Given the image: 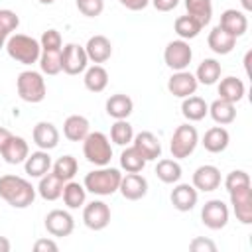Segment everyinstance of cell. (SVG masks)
<instances>
[{
	"instance_id": "cell-42",
	"label": "cell",
	"mask_w": 252,
	"mask_h": 252,
	"mask_svg": "<svg viewBox=\"0 0 252 252\" xmlns=\"http://www.w3.org/2000/svg\"><path fill=\"white\" fill-rule=\"evenodd\" d=\"M77 10L87 18H96L104 10V0H75Z\"/></svg>"
},
{
	"instance_id": "cell-51",
	"label": "cell",
	"mask_w": 252,
	"mask_h": 252,
	"mask_svg": "<svg viewBox=\"0 0 252 252\" xmlns=\"http://www.w3.org/2000/svg\"><path fill=\"white\" fill-rule=\"evenodd\" d=\"M240 2H242V6H244V10H246V12H250V10H252V0H240Z\"/></svg>"
},
{
	"instance_id": "cell-6",
	"label": "cell",
	"mask_w": 252,
	"mask_h": 252,
	"mask_svg": "<svg viewBox=\"0 0 252 252\" xmlns=\"http://www.w3.org/2000/svg\"><path fill=\"white\" fill-rule=\"evenodd\" d=\"M197 144H199L197 128L191 126V124H181V126L175 128V132L171 136L169 150H171V156L175 159H183V158H189L195 152Z\"/></svg>"
},
{
	"instance_id": "cell-20",
	"label": "cell",
	"mask_w": 252,
	"mask_h": 252,
	"mask_svg": "<svg viewBox=\"0 0 252 252\" xmlns=\"http://www.w3.org/2000/svg\"><path fill=\"white\" fill-rule=\"evenodd\" d=\"M85 51H87L89 61L104 63L112 55V43H110V39L106 35H93V37H89V41L85 45Z\"/></svg>"
},
{
	"instance_id": "cell-43",
	"label": "cell",
	"mask_w": 252,
	"mask_h": 252,
	"mask_svg": "<svg viewBox=\"0 0 252 252\" xmlns=\"http://www.w3.org/2000/svg\"><path fill=\"white\" fill-rule=\"evenodd\" d=\"M242 185H250V175L244 171V169H234L226 175L224 179V187L226 191H232V189H238Z\"/></svg>"
},
{
	"instance_id": "cell-25",
	"label": "cell",
	"mask_w": 252,
	"mask_h": 252,
	"mask_svg": "<svg viewBox=\"0 0 252 252\" xmlns=\"http://www.w3.org/2000/svg\"><path fill=\"white\" fill-rule=\"evenodd\" d=\"M63 185H65V181L61 177H57L53 171L51 173L47 171L45 175L39 177V185H37L35 191L45 201H57L61 197V193H63Z\"/></svg>"
},
{
	"instance_id": "cell-52",
	"label": "cell",
	"mask_w": 252,
	"mask_h": 252,
	"mask_svg": "<svg viewBox=\"0 0 252 252\" xmlns=\"http://www.w3.org/2000/svg\"><path fill=\"white\" fill-rule=\"evenodd\" d=\"M37 2H39V4H45V6H47V4H53L55 0H37Z\"/></svg>"
},
{
	"instance_id": "cell-2",
	"label": "cell",
	"mask_w": 252,
	"mask_h": 252,
	"mask_svg": "<svg viewBox=\"0 0 252 252\" xmlns=\"http://www.w3.org/2000/svg\"><path fill=\"white\" fill-rule=\"evenodd\" d=\"M6 51L8 55L22 63V65H32L35 61H39V55H41V45L37 39H33L32 35H26V33H14L6 39Z\"/></svg>"
},
{
	"instance_id": "cell-29",
	"label": "cell",
	"mask_w": 252,
	"mask_h": 252,
	"mask_svg": "<svg viewBox=\"0 0 252 252\" xmlns=\"http://www.w3.org/2000/svg\"><path fill=\"white\" fill-rule=\"evenodd\" d=\"M209 114H211V118H213L217 124L224 126V124L234 122V118H236V108H234V102H228V100H224V98H217V100H213V102L209 104Z\"/></svg>"
},
{
	"instance_id": "cell-12",
	"label": "cell",
	"mask_w": 252,
	"mask_h": 252,
	"mask_svg": "<svg viewBox=\"0 0 252 252\" xmlns=\"http://www.w3.org/2000/svg\"><path fill=\"white\" fill-rule=\"evenodd\" d=\"M75 228V220L71 217V213L63 211V209H53L45 215V230L51 234V236H57V238H63V236H69Z\"/></svg>"
},
{
	"instance_id": "cell-47",
	"label": "cell",
	"mask_w": 252,
	"mask_h": 252,
	"mask_svg": "<svg viewBox=\"0 0 252 252\" xmlns=\"http://www.w3.org/2000/svg\"><path fill=\"white\" fill-rule=\"evenodd\" d=\"M150 2L154 4L158 12H171L179 4V0H150Z\"/></svg>"
},
{
	"instance_id": "cell-40",
	"label": "cell",
	"mask_w": 252,
	"mask_h": 252,
	"mask_svg": "<svg viewBox=\"0 0 252 252\" xmlns=\"http://www.w3.org/2000/svg\"><path fill=\"white\" fill-rule=\"evenodd\" d=\"M134 138V130H132V124L124 118V120H116L110 128V140L118 146H128Z\"/></svg>"
},
{
	"instance_id": "cell-36",
	"label": "cell",
	"mask_w": 252,
	"mask_h": 252,
	"mask_svg": "<svg viewBox=\"0 0 252 252\" xmlns=\"http://www.w3.org/2000/svg\"><path fill=\"white\" fill-rule=\"evenodd\" d=\"M120 167L126 173H140L146 167V159H144V156L134 146H128L120 154Z\"/></svg>"
},
{
	"instance_id": "cell-3",
	"label": "cell",
	"mask_w": 252,
	"mask_h": 252,
	"mask_svg": "<svg viewBox=\"0 0 252 252\" xmlns=\"http://www.w3.org/2000/svg\"><path fill=\"white\" fill-rule=\"evenodd\" d=\"M120 179H122V173H120L116 167H106V165H102L100 169H94V171L87 173L83 185H85V189L91 191L93 195L106 197V195H112V193L118 191Z\"/></svg>"
},
{
	"instance_id": "cell-46",
	"label": "cell",
	"mask_w": 252,
	"mask_h": 252,
	"mask_svg": "<svg viewBox=\"0 0 252 252\" xmlns=\"http://www.w3.org/2000/svg\"><path fill=\"white\" fill-rule=\"evenodd\" d=\"M33 250H35V252H57L59 246H57V242L51 240V238H39V240H35Z\"/></svg>"
},
{
	"instance_id": "cell-41",
	"label": "cell",
	"mask_w": 252,
	"mask_h": 252,
	"mask_svg": "<svg viewBox=\"0 0 252 252\" xmlns=\"http://www.w3.org/2000/svg\"><path fill=\"white\" fill-rule=\"evenodd\" d=\"M77 169H79V163H77V159H75L73 156H61V158L53 163V173H55L57 177H61L63 181H71V179L75 177Z\"/></svg>"
},
{
	"instance_id": "cell-5",
	"label": "cell",
	"mask_w": 252,
	"mask_h": 252,
	"mask_svg": "<svg viewBox=\"0 0 252 252\" xmlns=\"http://www.w3.org/2000/svg\"><path fill=\"white\" fill-rule=\"evenodd\" d=\"M83 154H85L87 161H91L98 167L108 165L110 159H112L110 140L102 132H89L87 138L83 140Z\"/></svg>"
},
{
	"instance_id": "cell-1",
	"label": "cell",
	"mask_w": 252,
	"mask_h": 252,
	"mask_svg": "<svg viewBox=\"0 0 252 252\" xmlns=\"http://www.w3.org/2000/svg\"><path fill=\"white\" fill-rule=\"evenodd\" d=\"M0 197L14 209H26L35 201V187L18 175H2L0 177Z\"/></svg>"
},
{
	"instance_id": "cell-32",
	"label": "cell",
	"mask_w": 252,
	"mask_h": 252,
	"mask_svg": "<svg viewBox=\"0 0 252 252\" xmlns=\"http://www.w3.org/2000/svg\"><path fill=\"white\" fill-rule=\"evenodd\" d=\"M187 16L197 20L201 28H205L213 18V2L211 0H185Z\"/></svg>"
},
{
	"instance_id": "cell-23",
	"label": "cell",
	"mask_w": 252,
	"mask_h": 252,
	"mask_svg": "<svg viewBox=\"0 0 252 252\" xmlns=\"http://www.w3.org/2000/svg\"><path fill=\"white\" fill-rule=\"evenodd\" d=\"M228 142H230L228 130L222 128V126H213V128H209V130L205 132L201 144L205 146L207 152H211V154H220V152H224V150L228 148Z\"/></svg>"
},
{
	"instance_id": "cell-37",
	"label": "cell",
	"mask_w": 252,
	"mask_h": 252,
	"mask_svg": "<svg viewBox=\"0 0 252 252\" xmlns=\"http://www.w3.org/2000/svg\"><path fill=\"white\" fill-rule=\"evenodd\" d=\"M173 30H175V33L179 35V39H185V41H187V39L197 37L203 28H201V24H199L197 20H193L191 16H179V18L175 20V24H173Z\"/></svg>"
},
{
	"instance_id": "cell-19",
	"label": "cell",
	"mask_w": 252,
	"mask_h": 252,
	"mask_svg": "<svg viewBox=\"0 0 252 252\" xmlns=\"http://www.w3.org/2000/svg\"><path fill=\"white\" fill-rule=\"evenodd\" d=\"M219 26L222 28V30H226L230 35H234V37H240V35H244L246 33V30H248V18H246V14L244 12H240V10H224L222 14H220V22H219Z\"/></svg>"
},
{
	"instance_id": "cell-39",
	"label": "cell",
	"mask_w": 252,
	"mask_h": 252,
	"mask_svg": "<svg viewBox=\"0 0 252 252\" xmlns=\"http://www.w3.org/2000/svg\"><path fill=\"white\" fill-rule=\"evenodd\" d=\"M20 26V18L12 10H0V49L6 45V39Z\"/></svg>"
},
{
	"instance_id": "cell-49",
	"label": "cell",
	"mask_w": 252,
	"mask_h": 252,
	"mask_svg": "<svg viewBox=\"0 0 252 252\" xmlns=\"http://www.w3.org/2000/svg\"><path fill=\"white\" fill-rule=\"evenodd\" d=\"M12 136H14V134H12L8 128H2V126H0V152L4 150V146L8 144V140H10Z\"/></svg>"
},
{
	"instance_id": "cell-45",
	"label": "cell",
	"mask_w": 252,
	"mask_h": 252,
	"mask_svg": "<svg viewBox=\"0 0 252 252\" xmlns=\"http://www.w3.org/2000/svg\"><path fill=\"white\" fill-rule=\"evenodd\" d=\"M189 250H193V252H215L217 250V244L213 240L205 238V236H197V238L191 240Z\"/></svg>"
},
{
	"instance_id": "cell-10",
	"label": "cell",
	"mask_w": 252,
	"mask_h": 252,
	"mask_svg": "<svg viewBox=\"0 0 252 252\" xmlns=\"http://www.w3.org/2000/svg\"><path fill=\"white\" fill-rule=\"evenodd\" d=\"M201 220L211 230H220L228 222V207L220 199H211L201 209Z\"/></svg>"
},
{
	"instance_id": "cell-50",
	"label": "cell",
	"mask_w": 252,
	"mask_h": 252,
	"mask_svg": "<svg viewBox=\"0 0 252 252\" xmlns=\"http://www.w3.org/2000/svg\"><path fill=\"white\" fill-rule=\"evenodd\" d=\"M0 252H10V240L6 236H0Z\"/></svg>"
},
{
	"instance_id": "cell-7",
	"label": "cell",
	"mask_w": 252,
	"mask_h": 252,
	"mask_svg": "<svg viewBox=\"0 0 252 252\" xmlns=\"http://www.w3.org/2000/svg\"><path fill=\"white\" fill-rule=\"evenodd\" d=\"M193 59V49L189 47V43L185 39H173L165 45V51H163V61L169 69L173 71H183L189 67Z\"/></svg>"
},
{
	"instance_id": "cell-15",
	"label": "cell",
	"mask_w": 252,
	"mask_h": 252,
	"mask_svg": "<svg viewBox=\"0 0 252 252\" xmlns=\"http://www.w3.org/2000/svg\"><path fill=\"white\" fill-rule=\"evenodd\" d=\"M32 138H33V144L39 150H47L49 152V150L57 148V144H59V130L55 128V124L41 120V122H37L33 126Z\"/></svg>"
},
{
	"instance_id": "cell-11",
	"label": "cell",
	"mask_w": 252,
	"mask_h": 252,
	"mask_svg": "<svg viewBox=\"0 0 252 252\" xmlns=\"http://www.w3.org/2000/svg\"><path fill=\"white\" fill-rule=\"evenodd\" d=\"M83 222L91 230H102L110 222V207L104 201H91L83 209Z\"/></svg>"
},
{
	"instance_id": "cell-13",
	"label": "cell",
	"mask_w": 252,
	"mask_h": 252,
	"mask_svg": "<svg viewBox=\"0 0 252 252\" xmlns=\"http://www.w3.org/2000/svg\"><path fill=\"white\" fill-rule=\"evenodd\" d=\"M197 85H199V83H197L195 75L183 69V71H175V73L169 77V81H167V91H169L173 96H177V98H185V96L195 94Z\"/></svg>"
},
{
	"instance_id": "cell-34",
	"label": "cell",
	"mask_w": 252,
	"mask_h": 252,
	"mask_svg": "<svg viewBox=\"0 0 252 252\" xmlns=\"http://www.w3.org/2000/svg\"><path fill=\"white\" fill-rule=\"evenodd\" d=\"M219 98H224L228 102H238L242 96H244V83L236 77H224L220 83H219Z\"/></svg>"
},
{
	"instance_id": "cell-27",
	"label": "cell",
	"mask_w": 252,
	"mask_h": 252,
	"mask_svg": "<svg viewBox=\"0 0 252 252\" xmlns=\"http://www.w3.org/2000/svg\"><path fill=\"white\" fill-rule=\"evenodd\" d=\"M63 134L71 142H83L89 134V120L81 114H71L63 122Z\"/></svg>"
},
{
	"instance_id": "cell-9",
	"label": "cell",
	"mask_w": 252,
	"mask_h": 252,
	"mask_svg": "<svg viewBox=\"0 0 252 252\" xmlns=\"http://www.w3.org/2000/svg\"><path fill=\"white\" fill-rule=\"evenodd\" d=\"M230 205L236 215V220L242 224H252V185H242L238 189L228 191Z\"/></svg>"
},
{
	"instance_id": "cell-38",
	"label": "cell",
	"mask_w": 252,
	"mask_h": 252,
	"mask_svg": "<svg viewBox=\"0 0 252 252\" xmlns=\"http://www.w3.org/2000/svg\"><path fill=\"white\" fill-rule=\"evenodd\" d=\"M61 49H41V55H39L41 73H45V75L61 73Z\"/></svg>"
},
{
	"instance_id": "cell-14",
	"label": "cell",
	"mask_w": 252,
	"mask_h": 252,
	"mask_svg": "<svg viewBox=\"0 0 252 252\" xmlns=\"http://www.w3.org/2000/svg\"><path fill=\"white\" fill-rule=\"evenodd\" d=\"M118 191L122 193L124 199L138 201V199L146 197V193H148V179L144 175H140V173H126L120 179Z\"/></svg>"
},
{
	"instance_id": "cell-8",
	"label": "cell",
	"mask_w": 252,
	"mask_h": 252,
	"mask_svg": "<svg viewBox=\"0 0 252 252\" xmlns=\"http://www.w3.org/2000/svg\"><path fill=\"white\" fill-rule=\"evenodd\" d=\"M89 57L83 45L79 43H67L61 49V71L67 75H79L87 69Z\"/></svg>"
},
{
	"instance_id": "cell-21",
	"label": "cell",
	"mask_w": 252,
	"mask_h": 252,
	"mask_svg": "<svg viewBox=\"0 0 252 252\" xmlns=\"http://www.w3.org/2000/svg\"><path fill=\"white\" fill-rule=\"evenodd\" d=\"M0 156L4 158L6 163L16 165V163H24L26 158L30 156V146L22 136H12L8 140V144L4 146V150L0 152Z\"/></svg>"
},
{
	"instance_id": "cell-33",
	"label": "cell",
	"mask_w": 252,
	"mask_h": 252,
	"mask_svg": "<svg viewBox=\"0 0 252 252\" xmlns=\"http://www.w3.org/2000/svg\"><path fill=\"white\" fill-rule=\"evenodd\" d=\"M195 79L197 83L201 85H215L219 79H220V63L213 57L209 59H203L197 67V73H195Z\"/></svg>"
},
{
	"instance_id": "cell-35",
	"label": "cell",
	"mask_w": 252,
	"mask_h": 252,
	"mask_svg": "<svg viewBox=\"0 0 252 252\" xmlns=\"http://www.w3.org/2000/svg\"><path fill=\"white\" fill-rule=\"evenodd\" d=\"M156 175L159 181L171 185V183H177L181 179V165L179 161L173 158V159H159L158 165H156Z\"/></svg>"
},
{
	"instance_id": "cell-17",
	"label": "cell",
	"mask_w": 252,
	"mask_h": 252,
	"mask_svg": "<svg viewBox=\"0 0 252 252\" xmlns=\"http://www.w3.org/2000/svg\"><path fill=\"white\" fill-rule=\"evenodd\" d=\"M220 185V171L217 165H199L193 173V187L197 191H215Z\"/></svg>"
},
{
	"instance_id": "cell-30",
	"label": "cell",
	"mask_w": 252,
	"mask_h": 252,
	"mask_svg": "<svg viewBox=\"0 0 252 252\" xmlns=\"http://www.w3.org/2000/svg\"><path fill=\"white\" fill-rule=\"evenodd\" d=\"M83 81H85L87 91H91V93H102L106 89V85H108V73H106V69L102 65L94 63L93 67L85 69V79Z\"/></svg>"
},
{
	"instance_id": "cell-26",
	"label": "cell",
	"mask_w": 252,
	"mask_h": 252,
	"mask_svg": "<svg viewBox=\"0 0 252 252\" xmlns=\"http://www.w3.org/2000/svg\"><path fill=\"white\" fill-rule=\"evenodd\" d=\"M134 110V102L128 94H122V93H116L112 96H108L106 100V114L112 116L114 120H124L132 114Z\"/></svg>"
},
{
	"instance_id": "cell-48",
	"label": "cell",
	"mask_w": 252,
	"mask_h": 252,
	"mask_svg": "<svg viewBox=\"0 0 252 252\" xmlns=\"http://www.w3.org/2000/svg\"><path fill=\"white\" fill-rule=\"evenodd\" d=\"M124 8H128V10H132V12H140V10H144L148 4H150V0H118Z\"/></svg>"
},
{
	"instance_id": "cell-28",
	"label": "cell",
	"mask_w": 252,
	"mask_h": 252,
	"mask_svg": "<svg viewBox=\"0 0 252 252\" xmlns=\"http://www.w3.org/2000/svg\"><path fill=\"white\" fill-rule=\"evenodd\" d=\"M181 114L189 120V122H199L209 114V104L201 98V96H185L181 102Z\"/></svg>"
},
{
	"instance_id": "cell-18",
	"label": "cell",
	"mask_w": 252,
	"mask_h": 252,
	"mask_svg": "<svg viewBox=\"0 0 252 252\" xmlns=\"http://www.w3.org/2000/svg\"><path fill=\"white\" fill-rule=\"evenodd\" d=\"M169 199H171V205H173L177 211L187 213V211H191V209L197 205L199 193H197V189H195L193 185H189V183H177V185L171 189Z\"/></svg>"
},
{
	"instance_id": "cell-31",
	"label": "cell",
	"mask_w": 252,
	"mask_h": 252,
	"mask_svg": "<svg viewBox=\"0 0 252 252\" xmlns=\"http://www.w3.org/2000/svg\"><path fill=\"white\" fill-rule=\"evenodd\" d=\"M61 197H63V203H65L69 209H79V207L85 205L87 189H85V185H81V183H77V181L71 179V181H65Z\"/></svg>"
},
{
	"instance_id": "cell-4",
	"label": "cell",
	"mask_w": 252,
	"mask_h": 252,
	"mask_svg": "<svg viewBox=\"0 0 252 252\" xmlns=\"http://www.w3.org/2000/svg\"><path fill=\"white\" fill-rule=\"evenodd\" d=\"M16 89H18V96L32 104L41 102L47 94L45 79L37 71H22L16 79Z\"/></svg>"
},
{
	"instance_id": "cell-44",
	"label": "cell",
	"mask_w": 252,
	"mask_h": 252,
	"mask_svg": "<svg viewBox=\"0 0 252 252\" xmlns=\"http://www.w3.org/2000/svg\"><path fill=\"white\" fill-rule=\"evenodd\" d=\"M39 45H41V49H61V45H63L61 33L57 30L43 32L41 33V39H39Z\"/></svg>"
},
{
	"instance_id": "cell-22",
	"label": "cell",
	"mask_w": 252,
	"mask_h": 252,
	"mask_svg": "<svg viewBox=\"0 0 252 252\" xmlns=\"http://www.w3.org/2000/svg\"><path fill=\"white\" fill-rule=\"evenodd\" d=\"M207 43L209 47L217 53V55H226L234 49L236 45V37L230 35L226 30H222L220 26H215L211 32H209V37H207Z\"/></svg>"
},
{
	"instance_id": "cell-16",
	"label": "cell",
	"mask_w": 252,
	"mask_h": 252,
	"mask_svg": "<svg viewBox=\"0 0 252 252\" xmlns=\"http://www.w3.org/2000/svg\"><path fill=\"white\" fill-rule=\"evenodd\" d=\"M132 146L144 156L146 161H154V159L161 158V144H159V140H158L152 132H148V130L138 132V134L132 138Z\"/></svg>"
},
{
	"instance_id": "cell-24",
	"label": "cell",
	"mask_w": 252,
	"mask_h": 252,
	"mask_svg": "<svg viewBox=\"0 0 252 252\" xmlns=\"http://www.w3.org/2000/svg\"><path fill=\"white\" fill-rule=\"evenodd\" d=\"M24 167H26V173H28L30 177H41V175H45V173L51 169V156L47 154V150L32 152V154L26 158Z\"/></svg>"
}]
</instances>
